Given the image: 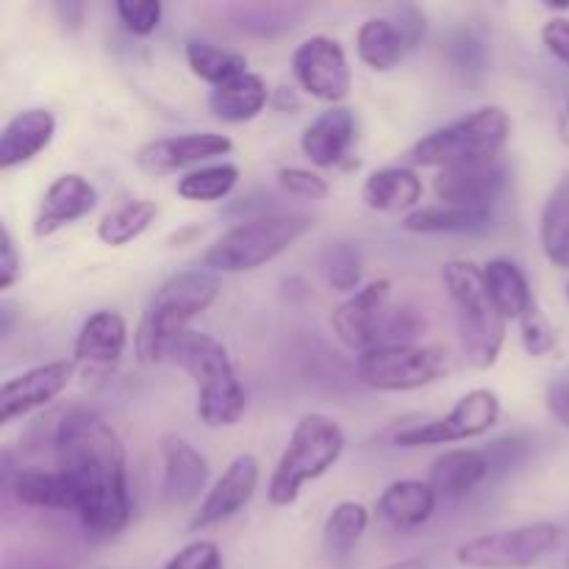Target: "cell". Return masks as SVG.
<instances>
[{"label":"cell","mask_w":569,"mask_h":569,"mask_svg":"<svg viewBox=\"0 0 569 569\" xmlns=\"http://www.w3.org/2000/svg\"><path fill=\"white\" fill-rule=\"evenodd\" d=\"M237 22L242 31L250 33H278L295 26V14H300V6H237Z\"/></svg>","instance_id":"cell-36"},{"label":"cell","mask_w":569,"mask_h":569,"mask_svg":"<svg viewBox=\"0 0 569 569\" xmlns=\"http://www.w3.org/2000/svg\"><path fill=\"white\" fill-rule=\"evenodd\" d=\"M539 242L550 264L569 270V172L556 181L539 220Z\"/></svg>","instance_id":"cell-29"},{"label":"cell","mask_w":569,"mask_h":569,"mask_svg":"<svg viewBox=\"0 0 569 569\" xmlns=\"http://www.w3.org/2000/svg\"><path fill=\"white\" fill-rule=\"evenodd\" d=\"M361 200L372 211H415L420 209L422 200V181L411 167H383L367 176L361 187Z\"/></svg>","instance_id":"cell-24"},{"label":"cell","mask_w":569,"mask_h":569,"mask_svg":"<svg viewBox=\"0 0 569 569\" xmlns=\"http://www.w3.org/2000/svg\"><path fill=\"white\" fill-rule=\"evenodd\" d=\"M322 272H326L328 287L337 292H359L361 272H365L361 250L353 242L328 244L322 253Z\"/></svg>","instance_id":"cell-35"},{"label":"cell","mask_w":569,"mask_h":569,"mask_svg":"<svg viewBox=\"0 0 569 569\" xmlns=\"http://www.w3.org/2000/svg\"><path fill=\"white\" fill-rule=\"evenodd\" d=\"M481 270H483V283H487L495 306H498L500 315H503L506 320L520 322L522 317L537 306V300H533L531 295V287H528L526 272H522L511 259H492L487 261Z\"/></svg>","instance_id":"cell-27"},{"label":"cell","mask_w":569,"mask_h":569,"mask_svg":"<svg viewBox=\"0 0 569 569\" xmlns=\"http://www.w3.org/2000/svg\"><path fill=\"white\" fill-rule=\"evenodd\" d=\"M161 498L172 509H183L192 503L209 481V461L198 448L187 442L178 433L161 437Z\"/></svg>","instance_id":"cell-16"},{"label":"cell","mask_w":569,"mask_h":569,"mask_svg":"<svg viewBox=\"0 0 569 569\" xmlns=\"http://www.w3.org/2000/svg\"><path fill=\"white\" fill-rule=\"evenodd\" d=\"M156 214H159V206L153 200H131V203L109 211L98 222V239L109 248H122V244L142 237L153 226Z\"/></svg>","instance_id":"cell-32"},{"label":"cell","mask_w":569,"mask_h":569,"mask_svg":"<svg viewBox=\"0 0 569 569\" xmlns=\"http://www.w3.org/2000/svg\"><path fill=\"white\" fill-rule=\"evenodd\" d=\"M56 459L76 495V515L89 531L114 537L128 526L126 445L89 409H72L56 428Z\"/></svg>","instance_id":"cell-1"},{"label":"cell","mask_w":569,"mask_h":569,"mask_svg":"<svg viewBox=\"0 0 569 569\" xmlns=\"http://www.w3.org/2000/svg\"><path fill=\"white\" fill-rule=\"evenodd\" d=\"M76 367V359H59L31 367V370L3 381V387H0V422L9 426L17 417H26L42 406L53 403L70 387Z\"/></svg>","instance_id":"cell-12"},{"label":"cell","mask_w":569,"mask_h":569,"mask_svg":"<svg viewBox=\"0 0 569 569\" xmlns=\"http://www.w3.org/2000/svg\"><path fill=\"white\" fill-rule=\"evenodd\" d=\"M567 114H569V103H567Z\"/></svg>","instance_id":"cell-47"},{"label":"cell","mask_w":569,"mask_h":569,"mask_svg":"<svg viewBox=\"0 0 569 569\" xmlns=\"http://www.w3.org/2000/svg\"><path fill=\"white\" fill-rule=\"evenodd\" d=\"M378 569H426L420 559H403V561H392V565H383Z\"/></svg>","instance_id":"cell-44"},{"label":"cell","mask_w":569,"mask_h":569,"mask_svg":"<svg viewBox=\"0 0 569 569\" xmlns=\"http://www.w3.org/2000/svg\"><path fill=\"white\" fill-rule=\"evenodd\" d=\"M509 114L500 106H483L417 139L409 150V164L445 170V167L495 161L509 142Z\"/></svg>","instance_id":"cell-6"},{"label":"cell","mask_w":569,"mask_h":569,"mask_svg":"<svg viewBox=\"0 0 569 569\" xmlns=\"http://www.w3.org/2000/svg\"><path fill=\"white\" fill-rule=\"evenodd\" d=\"M315 228L309 214L298 211H281V214H259L253 220H244L222 233L214 244L203 253L200 267L209 272H250L270 264L281 253H287L298 239Z\"/></svg>","instance_id":"cell-5"},{"label":"cell","mask_w":569,"mask_h":569,"mask_svg":"<svg viewBox=\"0 0 569 569\" xmlns=\"http://www.w3.org/2000/svg\"><path fill=\"white\" fill-rule=\"evenodd\" d=\"M520 337L522 348L528 350V356L539 359V356H548L556 348V331L548 322V317L539 311V306H533L526 317L520 320Z\"/></svg>","instance_id":"cell-38"},{"label":"cell","mask_w":569,"mask_h":569,"mask_svg":"<svg viewBox=\"0 0 569 569\" xmlns=\"http://www.w3.org/2000/svg\"><path fill=\"white\" fill-rule=\"evenodd\" d=\"M356 131H359V122H356L353 109L328 106L303 128L300 150H303L311 164L328 170V167H337L350 153L356 142Z\"/></svg>","instance_id":"cell-19"},{"label":"cell","mask_w":569,"mask_h":569,"mask_svg":"<svg viewBox=\"0 0 569 569\" xmlns=\"http://www.w3.org/2000/svg\"><path fill=\"white\" fill-rule=\"evenodd\" d=\"M170 361L181 367L198 387V417L206 426L231 428L242 420L248 398L220 339L189 328L172 350Z\"/></svg>","instance_id":"cell-3"},{"label":"cell","mask_w":569,"mask_h":569,"mask_svg":"<svg viewBox=\"0 0 569 569\" xmlns=\"http://www.w3.org/2000/svg\"><path fill=\"white\" fill-rule=\"evenodd\" d=\"M500 417V398L492 389H472L439 420L415 422L395 433L398 448H428V445H453L483 437Z\"/></svg>","instance_id":"cell-10"},{"label":"cell","mask_w":569,"mask_h":569,"mask_svg":"<svg viewBox=\"0 0 569 569\" xmlns=\"http://www.w3.org/2000/svg\"><path fill=\"white\" fill-rule=\"evenodd\" d=\"M20 270H22L20 250H17L9 226H3L0 228V289L14 287V281L20 278Z\"/></svg>","instance_id":"cell-41"},{"label":"cell","mask_w":569,"mask_h":569,"mask_svg":"<svg viewBox=\"0 0 569 569\" xmlns=\"http://www.w3.org/2000/svg\"><path fill=\"white\" fill-rule=\"evenodd\" d=\"M183 56H187L189 70L214 89L248 72V59L242 53L220 48L214 42H206V39H189Z\"/></svg>","instance_id":"cell-31"},{"label":"cell","mask_w":569,"mask_h":569,"mask_svg":"<svg viewBox=\"0 0 569 569\" xmlns=\"http://www.w3.org/2000/svg\"><path fill=\"white\" fill-rule=\"evenodd\" d=\"M94 206H98V189L89 183V178H83L81 172H64L44 189L33 220V233L50 237L59 228L87 217Z\"/></svg>","instance_id":"cell-18"},{"label":"cell","mask_w":569,"mask_h":569,"mask_svg":"<svg viewBox=\"0 0 569 569\" xmlns=\"http://www.w3.org/2000/svg\"><path fill=\"white\" fill-rule=\"evenodd\" d=\"M11 492L22 506L53 511H76V495L70 483L61 476V470H22L17 472Z\"/></svg>","instance_id":"cell-30"},{"label":"cell","mask_w":569,"mask_h":569,"mask_svg":"<svg viewBox=\"0 0 569 569\" xmlns=\"http://www.w3.org/2000/svg\"><path fill=\"white\" fill-rule=\"evenodd\" d=\"M559 526L531 522L470 539L456 550V561L467 569H531L559 548Z\"/></svg>","instance_id":"cell-9"},{"label":"cell","mask_w":569,"mask_h":569,"mask_svg":"<svg viewBox=\"0 0 569 569\" xmlns=\"http://www.w3.org/2000/svg\"><path fill=\"white\" fill-rule=\"evenodd\" d=\"M161 569H226L222 567V553L209 539L189 542L187 548L178 550L170 561Z\"/></svg>","instance_id":"cell-39"},{"label":"cell","mask_w":569,"mask_h":569,"mask_svg":"<svg viewBox=\"0 0 569 569\" xmlns=\"http://www.w3.org/2000/svg\"><path fill=\"white\" fill-rule=\"evenodd\" d=\"M231 150L233 142L226 133H181V137L150 139L137 150L133 161L148 176H170V172L183 170V167L198 164V161L228 156Z\"/></svg>","instance_id":"cell-14"},{"label":"cell","mask_w":569,"mask_h":569,"mask_svg":"<svg viewBox=\"0 0 569 569\" xmlns=\"http://www.w3.org/2000/svg\"><path fill=\"white\" fill-rule=\"evenodd\" d=\"M256 487H259V461L250 453H239L226 467V472L217 478L209 495L200 500L192 520H189V528L192 531H206V528L220 526V522L237 517L253 500Z\"/></svg>","instance_id":"cell-13"},{"label":"cell","mask_w":569,"mask_h":569,"mask_svg":"<svg viewBox=\"0 0 569 569\" xmlns=\"http://www.w3.org/2000/svg\"><path fill=\"white\" fill-rule=\"evenodd\" d=\"M411 48L415 44H411L409 33L400 28L395 17H370V20L361 22L359 37H356L359 59L376 72L395 70Z\"/></svg>","instance_id":"cell-25"},{"label":"cell","mask_w":569,"mask_h":569,"mask_svg":"<svg viewBox=\"0 0 569 569\" xmlns=\"http://www.w3.org/2000/svg\"><path fill=\"white\" fill-rule=\"evenodd\" d=\"M237 183L239 167L231 164V161H217V164H206L187 172V176L178 181L176 192L181 194L183 200H192V203H214V200L228 198Z\"/></svg>","instance_id":"cell-34"},{"label":"cell","mask_w":569,"mask_h":569,"mask_svg":"<svg viewBox=\"0 0 569 569\" xmlns=\"http://www.w3.org/2000/svg\"><path fill=\"white\" fill-rule=\"evenodd\" d=\"M267 100H270V89L264 78L248 70L244 76L211 89L209 109L222 122H248L264 111Z\"/></svg>","instance_id":"cell-26"},{"label":"cell","mask_w":569,"mask_h":569,"mask_svg":"<svg viewBox=\"0 0 569 569\" xmlns=\"http://www.w3.org/2000/svg\"><path fill=\"white\" fill-rule=\"evenodd\" d=\"M503 187L506 167L500 164V159L445 167L433 178V192L439 203L476 206V209H492V200L503 192Z\"/></svg>","instance_id":"cell-17"},{"label":"cell","mask_w":569,"mask_h":569,"mask_svg":"<svg viewBox=\"0 0 569 569\" xmlns=\"http://www.w3.org/2000/svg\"><path fill=\"white\" fill-rule=\"evenodd\" d=\"M561 569H569V556H567V561H565V567H561Z\"/></svg>","instance_id":"cell-45"},{"label":"cell","mask_w":569,"mask_h":569,"mask_svg":"<svg viewBox=\"0 0 569 569\" xmlns=\"http://www.w3.org/2000/svg\"><path fill=\"white\" fill-rule=\"evenodd\" d=\"M292 72L300 87L322 103L339 106L353 87L348 53L331 37H309L295 48Z\"/></svg>","instance_id":"cell-11"},{"label":"cell","mask_w":569,"mask_h":569,"mask_svg":"<svg viewBox=\"0 0 569 569\" xmlns=\"http://www.w3.org/2000/svg\"><path fill=\"white\" fill-rule=\"evenodd\" d=\"M370 526V511L356 500H342L331 509L322 526V542L331 556H348L365 537Z\"/></svg>","instance_id":"cell-33"},{"label":"cell","mask_w":569,"mask_h":569,"mask_svg":"<svg viewBox=\"0 0 569 569\" xmlns=\"http://www.w3.org/2000/svg\"><path fill=\"white\" fill-rule=\"evenodd\" d=\"M542 42L556 59L569 64V17H553L550 22H545Z\"/></svg>","instance_id":"cell-43"},{"label":"cell","mask_w":569,"mask_h":569,"mask_svg":"<svg viewBox=\"0 0 569 569\" xmlns=\"http://www.w3.org/2000/svg\"><path fill=\"white\" fill-rule=\"evenodd\" d=\"M567 300H569V283H567Z\"/></svg>","instance_id":"cell-46"},{"label":"cell","mask_w":569,"mask_h":569,"mask_svg":"<svg viewBox=\"0 0 569 569\" xmlns=\"http://www.w3.org/2000/svg\"><path fill=\"white\" fill-rule=\"evenodd\" d=\"M545 403H548V411L553 415V420L569 431V376H559L548 383Z\"/></svg>","instance_id":"cell-42"},{"label":"cell","mask_w":569,"mask_h":569,"mask_svg":"<svg viewBox=\"0 0 569 569\" xmlns=\"http://www.w3.org/2000/svg\"><path fill=\"white\" fill-rule=\"evenodd\" d=\"M128 345V326L117 311H94L87 317L76 337V365L87 367H111L122 359Z\"/></svg>","instance_id":"cell-21"},{"label":"cell","mask_w":569,"mask_h":569,"mask_svg":"<svg viewBox=\"0 0 569 569\" xmlns=\"http://www.w3.org/2000/svg\"><path fill=\"white\" fill-rule=\"evenodd\" d=\"M489 470H492L489 456L481 453V450H448L439 459H433L428 483H431L439 498L459 500L470 495L489 476Z\"/></svg>","instance_id":"cell-23"},{"label":"cell","mask_w":569,"mask_h":569,"mask_svg":"<svg viewBox=\"0 0 569 569\" xmlns=\"http://www.w3.org/2000/svg\"><path fill=\"white\" fill-rule=\"evenodd\" d=\"M56 137V117L48 109H26L11 117L0 133V170H14L42 153Z\"/></svg>","instance_id":"cell-20"},{"label":"cell","mask_w":569,"mask_h":569,"mask_svg":"<svg viewBox=\"0 0 569 569\" xmlns=\"http://www.w3.org/2000/svg\"><path fill=\"white\" fill-rule=\"evenodd\" d=\"M442 283L456 309L461 350L476 370H489L498 365L506 342V317L495 306L483 270L476 261L453 259L442 267Z\"/></svg>","instance_id":"cell-4"},{"label":"cell","mask_w":569,"mask_h":569,"mask_svg":"<svg viewBox=\"0 0 569 569\" xmlns=\"http://www.w3.org/2000/svg\"><path fill=\"white\" fill-rule=\"evenodd\" d=\"M345 453V431L326 415H303L292 428L287 450L278 459L267 483L272 506H292L300 498L303 483L326 476Z\"/></svg>","instance_id":"cell-7"},{"label":"cell","mask_w":569,"mask_h":569,"mask_svg":"<svg viewBox=\"0 0 569 569\" xmlns=\"http://www.w3.org/2000/svg\"><path fill=\"white\" fill-rule=\"evenodd\" d=\"M220 295V278L214 272L183 270L167 278L150 298L137 328V359L142 365H161L172 359V350L189 331V322L203 315Z\"/></svg>","instance_id":"cell-2"},{"label":"cell","mask_w":569,"mask_h":569,"mask_svg":"<svg viewBox=\"0 0 569 569\" xmlns=\"http://www.w3.org/2000/svg\"><path fill=\"white\" fill-rule=\"evenodd\" d=\"M278 183H281L289 194H295V198L320 200L328 194L326 178L317 176V172L311 170H303V167H281V170H278Z\"/></svg>","instance_id":"cell-40"},{"label":"cell","mask_w":569,"mask_h":569,"mask_svg":"<svg viewBox=\"0 0 569 569\" xmlns=\"http://www.w3.org/2000/svg\"><path fill=\"white\" fill-rule=\"evenodd\" d=\"M437 500L439 495L433 492L431 483L403 478V481H392L383 489L376 511L381 520H387L395 528H420L431 520Z\"/></svg>","instance_id":"cell-22"},{"label":"cell","mask_w":569,"mask_h":569,"mask_svg":"<svg viewBox=\"0 0 569 569\" xmlns=\"http://www.w3.org/2000/svg\"><path fill=\"white\" fill-rule=\"evenodd\" d=\"M114 11L133 37H150L161 22L159 0H117Z\"/></svg>","instance_id":"cell-37"},{"label":"cell","mask_w":569,"mask_h":569,"mask_svg":"<svg viewBox=\"0 0 569 569\" xmlns=\"http://www.w3.org/2000/svg\"><path fill=\"white\" fill-rule=\"evenodd\" d=\"M489 222H492V209L437 203L409 211L400 226L411 233H472L483 231Z\"/></svg>","instance_id":"cell-28"},{"label":"cell","mask_w":569,"mask_h":569,"mask_svg":"<svg viewBox=\"0 0 569 569\" xmlns=\"http://www.w3.org/2000/svg\"><path fill=\"white\" fill-rule=\"evenodd\" d=\"M389 298H392V283L387 278L370 281L359 292L345 298L331 317V326L337 337L342 339V345H348L350 350H359V353L376 348L381 317L392 306Z\"/></svg>","instance_id":"cell-15"},{"label":"cell","mask_w":569,"mask_h":569,"mask_svg":"<svg viewBox=\"0 0 569 569\" xmlns=\"http://www.w3.org/2000/svg\"><path fill=\"white\" fill-rule=\"evenodd\" d=\"M356 370L376 392H415L448 376L450 356L439 345H389L359 353Z\"/></svg>","instance_id":"cell-8"}]
</instances>
